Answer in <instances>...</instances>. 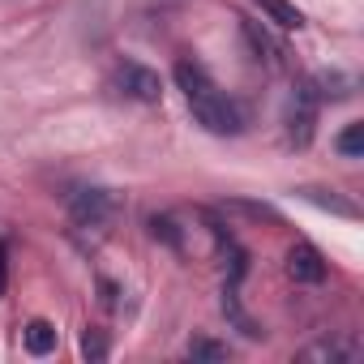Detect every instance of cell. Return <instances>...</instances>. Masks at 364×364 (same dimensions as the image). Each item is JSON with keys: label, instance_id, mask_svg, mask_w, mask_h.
Returning a JSON list of instances; mask_svg holds the SVG:
<instances>
[{"label": "cell", "instance_id": "52a82bcc", "mask_svg": "<svg viewBox=\"0 0 364 364\" xmlns=\"http://www.w3.org/2000/svg\"><path fill=\"white\" fill-rule=\"evenodd\" d=\"M22 343H26L31 355H48V351H56V326L52 321H31L22 330Z\"/></svg>", "mask_w": 364, "mask_h": 364}, {"label": "cell", "instance_id": "30bf717a", "mask_svg": "<svg viewBox=\"0 0 364 364\" xmlns=\"http://www.w3.org/2000/svg\"><path fill=\"white\" fill-rule=\"evenodd\" d=\"M189 355L193 360H228V347L223 343H210V338H193L189 343Z\"/></svg>", "mask_w": 364, "mask_h": 364}, {"label": "cell", "instance_id": "5b68a950", "mask_svg": "<svg viewBox=\"0 0 364 364\" xmlns=\"http://www.w3.org/2000/svg\"><path fill=\"white\" fill-rule=\"evenodd\" d=\"M287 274H291L296 283H321V279H326V262H321V253H317L313 245H296V249L287 253Z\"/></svg>", "mask_w": 364, "mask_h": 364}, {"label": "cell", "instance_id": "8992f818", "mask_svg": "<svg viewBox=\"0 0 364 364\" xmlns=\"http://www.w3.org/2000/svg\"><path fill=\"white\" fill-rule=\"evenodd\" d=\"M253 5H257L274 26H283V31H300V26H304V14L291 5V0H253Z\"/></svg>", "mask_w": 364, "mask_h": 364}, {"label": "cell", "instance_id": "6da1fadb", "mask_svg": "<svg viewBox=\"0 0 364 364\" xmlns=\"http://www.w3.org/2000/svg\"><path fill=\"white\" fill-rule=\"evenodd\" d=\"M176 82H180V90H185V99H189V107H193V120H198L206 133L236 137V133L245 129V112L236 107V99H228V95L210 82V73H206L202 65L180 60V65H176Z\"/></svg>", "mask_w": 364, "mask_h": 364}, {"label": "cell", "instance_id": "ba28073f", "mask_svg": "<svg viewBox=\"0 0 364 364\" xmlns=\"http://www.w3.org/2000/svg\"><path fill=\"white\" fill-rule=\"evenodd\" d=\"M338 150H343L347 159H360V154H364V124H360V120L338 133Z\"/></svg>", "mask_w": 364, "mask_h": 364}, {"label": "cell", "instance_id": "8fae6325", "mask_svg": "<svg viewBox=\"0 0 364 364\" xmlns=\"http://www.w3.org/2000/svg\"><path fill=\"white\" fill-rule=\"evenodd\" d=\"M82 355H86V360H103V355H107V338H103L99 330H86V334H82Z\"/></svg>", "mask_w": 364, "mask_h": 364}, {"label": "cell", "instance_id": "3957f363", "mask_svg": "<svg viewBox=\"0 0 364 364\" xmlns=\"http://www.w3.org/2000/svg\"><path fill=\"white\" fill-rule=\"evenodd\" d=\"M317 103H321V99H317L313 82L296 86L291 107H287V133H291L296 146H309V137H313V120H317Z\"/></svg>", "mask_w": 364, "mask_h": 364}, {"label": "cell", "instance_id": "9c48e42d", "mask_svg": "<svg viewBox=\"0 0 364 364\" xmlns=\"http://www.w3.org/2000/svg\"><path fill=\"white\" fill-rule=\"evenodd\" d=\"M300 360H355V347H343V343H317V347H309Z\"/></svg>", "mask_w": 364, "mask_h": 364}, {"label": "cell", "instance_id": "7a4b0ae2", "mask_svg": "<svg viewBox=\"0 0 364 364\" xmlns=\"http://www.w3.org/2000/svg\"><path fill=\"white\" fill-rule=\"evenodd\" d=\"M112 86H116L124 99H137V103H159V95H163L159 73H154V69H146V65H133V60L116 69Z\"/></svg>", "mask_w": 364, "mask_h": 364}, {"label": "cell", "instance_id": "277c9868", "mask_svg": "<svg viewBox=\"0 0 364 364\" xmlns=\"http://www.w3.org/2000/svg\"><path fill=\"white\" fill-rule=\"evenodd\" d=\"M69 210L82 228H103L112 219V193L107 189H82V193H73Z\"/></svg>", "mask_w": 364, "mask_h": 364}]
</instances>
